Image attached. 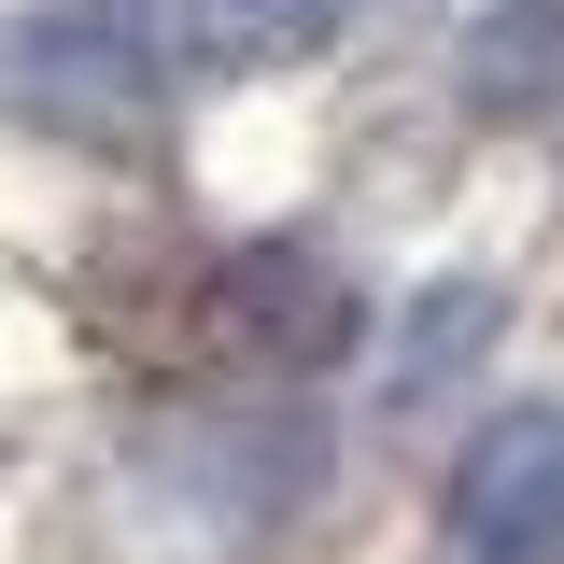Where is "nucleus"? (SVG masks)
<instances>
[{"label": "nucleus", "instance_id": "2", "mask_svg": "<svg viewBox=\"0 0 564 564\" xmlns=\"http://www.w3.org/2000/svg\"><path fill=\"white\" fill-rule=\"evenodd\" d=\"M155 466H170V494L198 508L212 536H269V522H296L311 480H325V423L296 410V395H240V410L170 423Z\"/></svg>", "mask_w": 564, "mask_h": 564}, {"label": "nucleus", "instance_id": "1", "mask_svg": "<svg viewBox=\"0 0 564 564\" xmlns=\"http://www.w3.org/2000/svg\"><path fill=\"white\" fill-rule=\"evenodd\" d=\"M0 85H14V128L70 141V155H128L184 85V29H170V0H43V14H14Z\"/></svg>", "mask_w": 564, "mask_h": 564}, {"label": "nucleus", "instance_id": "3", "mask_svg": "<svg viewBox=\"0 0 564 564\" xmlns=\"http://www.w3.org/2000/svg\"><path fill=\"white\" fill-rule=\"evenodd\" d=\"M437 564H564V410H494L452 452Z\"/></svg>", "mask_w": 564, "mask_h": 564}, {"label": "nucleus", "instance_id": "5", "mask_svg": "<svg viewBox=\"0 0 564 564\" xmlns=\"http://www.w3.org/2000/svg\"><path fill=\"white\" fill-rule=\"evenodd\" d=\"M564 99V0H480L466 29V113L480 128H536Z\"/></svg>", "mask_w": 564, "mask_h": 564}, {"label": "nucleus", "instance_id": "7", "mask_svg": "<svg viewBox=\"0 0 564 564\" xmlns=\"http://www.w3.org/2000/svg\"><path fill=\"white\" fill-rule=\"evenodd\" d=\"M494 339H508V296H494V282H423V296H410V325H395L381 395H395V410H437V395H452V381H466Z\"/></svg>", "mask_w": 564, "mask_h": 564}, {"label": "nucleus", "instance_id": "6", "mask_svg": "<svg viewBox=\"0 0 564 564\" xmlns=\"http://www.w3.org/2000/svg\"><path fill=\"white\" fill-rule=\"evenodd\" d=\"M184 70H296L352 29V0H170Z\"/></svg>", "mask_w": 564, "mask_h": 564}, {"label": "nucleus", "instance_id": "4", "mask_svg": "<svg viewBox=\"0 0 564 564\" xmlns=\"http://www.w3.org/2000/svg\"><path fill=\"white\" fill-rule=\"evenodd\" d=\"M198 325L226 367H254V381H296V367H339L352 352V282L311 254V240H240L226 269H212Z\"/></svg>", "mask_w": 564, "mask_h": 564}]
</instances>
